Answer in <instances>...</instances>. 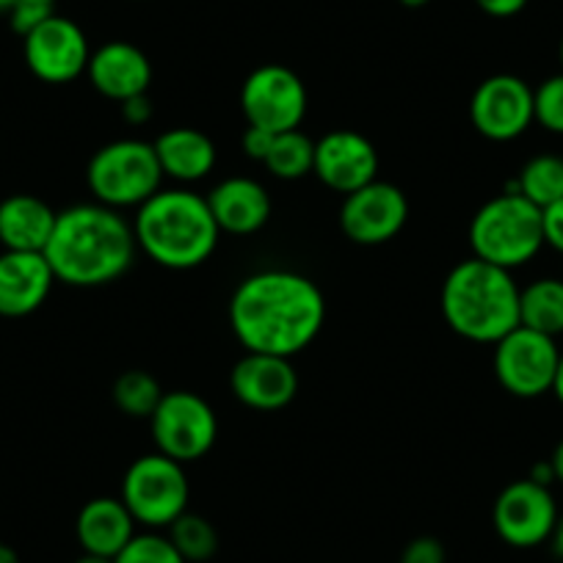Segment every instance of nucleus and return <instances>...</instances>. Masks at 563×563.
<instances>
[{
  "instance_id": "nucleus-7",
  "label": "nucleus",
  "mask_w": 563,
  "mask_h": 563,
  "mask_svg": "<svg viewBox=\"0 0 563 563\" xmlns=\"http://www.w3.org/2000/svg\"><path fill=\"white\" fill-rule=\"evenodd\" d=\"M119 497L133 514L135 525L161 530L188 511L191 486L180 462L164 453H147L128 467Z\"/></svg>"
},
{
  "instance_id": "nucleus-23",
  "label": "nucleus",
  "mask_w": 563,
  "mask_h": 563,
  "mask_svg": "<svg viewBox=\"0 0 563 563\" xmlns=\"http://www.w3.org/2000/svg\"><path fill=\"white\" fill-rule=\"evenodd\" d=\"M519 327L558 338L563 334V279L541 276L519 290Z\"/></svg>"
},
{
  "instance_id": "nucleus-1",
  "label": "nucleus",
  "mask_w": 563,
  "mask_h": 563,
  "mask_svg": "<svg viewBox=\"0 0 563 563\" xmlns=\"http://www.w3.org/2000/svg\"><path fill=\"white\" fill-rule=\"evenodd\" d=\"M323 323V290L296 271H257L238 285L230 299L232 334L252 354L294 360L316 343Z\"/></svg>"
},
{
  "instance_id": "nucleus-35",
  "label": "nucleus",
  "mask_w": 563,
  "mask_h": 563,
  "mask_svg": "<svg viewBox=\"0 0 563 563\" xmlns=\"http://www.w3.org/2000/svg\"><path fill=\"white\" fill-rule=\"evenodd\" d=\"M481 12H486L489 18H514V14L522 12L528 7V0H475Z\"/></svg>"
},
{
  "instance_id": "nucleus-25",
  "label": "nucleus",
  "mask_w": 563,
  "mask_h": 563,
  "mask_svg": "<svg viewBox=\"0 0 563 563\" xmlns=\"http://www.w3.org/2000/svg\"><path fill=\"white\" fill-rule=\"evenodd\" d=\"M511 191L522 194L536 208H550L563 199V158L561 155H536L519 169Z\"/></svg>"
},
{
  "instance_id": "nucleus-14",
  "label": "nucleus",
  "mask_w": 563,
  "mask_h": 563,
  "mask_svg": "<svg viewBox=\"0 0 563 563\" xmlns=\"http://www.w3.org/2000/svg\"><path fill=\"white\" fill-rule=\"evenodd\" d=\"M470 122L489 141L519 139L536 122L533 89L517 75H492L473 91Z\"/></svg>"
},
{
  "instance_id": "nucleus-5",
  "label": "nucleus",
  "mask_w": 563,
  "mask_h": 563,
  "mask_svg": "<svg viewBox=\"0 0 563 563\" xmlns=\"http://www.w3.org/2000/svg\"><path fill=\"white\" fill-rule=\"evenodd\" d=\"M544 246L541 208L517 191H503L500 197L481 205L470 221V249L473 257L484 263L514 271L530 263Z\"/></svg>"
},
{
  "instance_id": "nucleus-38",
  "label": "nucleus",
  "mask_w": 563,
  "mask_h": 563,
  "mask_svg": "<svg viewBox=\"0 0 563 563\" xmlns=\"http://www.w3.org/2000/svg\"><path fill=\"white\" fill-rule=\"evenodd\" d=\"M552 395L563 404V351H561V362H558V373H555V384H552Z\"/></svg>"
},
{
  "instance_id": "nucleus-24",
  "label": "nucleus",
  "mask_w": 563,
  "mask_h": 563,
  "mask_svg": "<svg viewBox=\"0 0 563 563\" xmlns=\"http://www.w3.org/2000/svg\"><path fill=\"white\" fill-rule=\"evenodd\" d=\"M265 169L279 180H301L312 175L316 164V141L305 135L301 130H285L274 135L268 155H265Z\"/></svg>"
},
{
  "instance_id": "nucleus-13",
  "label": "nucleus",
  "mask_w": 563,
  "mask_h": 563,
  "mask_svg": "<svg viewBox=\"0 0 563 563\" xmlns=\"http://www.w3.org/2000/svg\"><path fill=\"white\" fill-rule=\"evenodd\" d=\"M409 219L406 194L393 183L373 180L349 194L340 208V230L360 246H382L393 241Z\"/></svg>"
},
{
  "instance_id": "nucleus-19",
  "label": "nucleus",
  "mask_w": 563,
  "mask_h": 563,
  "mask_svg": "<svg viewBox=\"0 0 563 563\" xmlns=\"http://www.w3.org/2000/svg\"><path fill=\"white\" fill-rule=\"evenodd\" d=\"M205 199L219 230L230 235H254L271 219L268 191L252 177H227Z\"/></svg>"
},
{
  "instance_id": "nucleus-26",
  "label": "nucleus",
  "mask_w": 563,
  "mask_h": 563,
  "mask_svg": "<svg viewBox=\"0 0 563 563\" xmlns=\"http://www.w3.org/2000/svg\"><path fill=\"white\" fill-rule=\"evenodd\" d=\"M166 530H169L166 536L175 544V550L186 558V563H208L219 552V533H216L213 522L205 519L202 514H180Z\"/></svg>"
},
{
  "instance_id": "nucleus-29",
  "label": "nucleus",
  "mask_w": 563,
  "mask_h": 563,
  "mask_svg": "<svg viewBox=\"0 0 563 563\" xmlns=\"http://www.w3.org/2000/svg\"><path fill=\"white\" fill-rule=\"evenodd\" d=\"M533 117L544 130L563 135V73L533 89Z\"/></svg>"
},
{
  "instance_id": "nucleus-44",
  "label": "nucleus",
  "mask_w": 563,
  "mask_h": 563,
  "mask_svg": "<svg viewBox=\"0 0 563 563\" xmlns=\"http://www.w3.org/2000/svg\"><path fill=\"white\" fill-rule=\"evenodd\" d=\"M558 58H561V67H563V40H561V47H558Z\"/></svg>"
},
{
  "instance_id": "nucleus-11",
  "label": "nucleus",
  "mask_w": 563,
  "mask_h": 563,
  "mask_svg": "<svg viewBox=\"0 0 563 563\" xmlns=\"http://www.w3.org/2000/svg\"><path fill=\"white\" fill-rule=\"evenodd\" d=\"M558 506L550 486L522 478L508 484L492 508L495 533L517 550L547 544L558 522Z\"/></svg>"
},
{
  "instance_id": "nucleus-3",
  "label": "nucleus",
  "mask_w": 563,
  "mask_h": 563,
  "mask_svg": "<svg viewBox=\"0 0 563 563\" xmlns=\"http://www.w3.org/2000/svg\"><path fill=\"white\" fill-rule=\"evenodd\" d=\"M135 243L153 263L169 271H191L208 263L221 230L208 199L188 188H161L135 210Z\"/></svg>"
},
{
  "instance_id": "nucleus-16",
  "label": "nucleus",
  "mask_w": 563,
  "mask_h": 563,
  "mask_svg": "<svg viewBox=\"0 0 563 563\" xmlns=\"http://www.w3.org/2000/svg\"><path fill=\"white\" fill-rule=\"evenodd\" d=\"M230 389L254 411H279L299 393V373L288 356L246 354L232 365Z\"/></svg>"
},
{
  "instance_id": "nucleus-9",
  "label": "nucleus",
  "mask_w": 563,
  "mask_h": 563,
  "mask_svg": "<svg viewBox=\"0 0 563 563\" xmlns=\"http://www.w3.org/2000/svg\"><path fill=\"white\" fill-rule=\"evenodd\" d=\"M558 362H561V351H558L555 338H547L528 327H517L506 338L497 340L495 356H492L500 387L514 398L525 400L552 393Z\"/></svg>"
},
{
  "instance_id": "nucleus-37",
  "label": "nucleus",
  "mask_w": 563,
  "mask_h": 563,
  "mask_svg": "<svg viewBox=\"0 0 563 563\" xmlns=\"http://www.w3.org/2000/svg\"><path fill=\"white\" fill-rule=\"evenodd\" d=\"M550 464H552V473H555V481H561L563 484V440L558 442L555 451H552Z\"/></svg>"
},
{
  "instance_id": "nucleus-31",
  "label": "nucleus",
  "mask_w": 563,
  "mask_h": 563,
  "mask_svg": "<svg viewBox=\"0 0 563 563\" xmlns=\"http://www.w3.org/2000/svg\"><path fill=\"white\" fill-rule=\"evenodd\" d=\"M53 14L56 12L47 7H34V3H14L12 12H9V23H12V29L25 40L31 31L40 29L47 18H53Z\"/></svg>"
},
{
  "instance_id": "nucleus-30",
  "label": "nucleus",
  "mask_w": 563,
  "mask_h": 563,
  "mask_svg": "<svg viewBox=\"0 0 563 563\" xmlns=\"http://www.w3.org/2000/svg\"><path fill=\"white\" fill-rule=\"evenodd\" d=\"M445 547L434 536H417L400 552V563H445Z\"/></svg>"
},
{
  "instance_id": "nucleus-42",
  "label": "nucleus",
  "mask_w": 563,
  "mask_h": 563,
  "mask_svg": "<svg viewBox=\"0 0 563 563\" xmlns=\"http://www.w3.org/2000/svg\"><path fill=\"white\" fill-rule=\"evenodd\" d=\"M18 3H34V7H47V9L56 7V0H18Z\"/></svg>"
},
{
  "instance_id": "nucleus-6",
  "label": "nucleus",
  "mask_w": 563,
  "mask_h": 563,
  "mask_svg": "<svg viewBox=\"0 0 563 563\" xmlns=\"http://www.w3.org/2000/svg\"><path fill=\"white\" fill-rule=\"evenodd\" d=\"M158 155L150 141L119 139L97 150L86 169V183L95 202L106 208H141L153 194L161 191Z\"/></svg>"
},
{
  "instance_id": "nucleus-45",
  "label": "nucleus",
  "mask_w": 563,
  "mask_h": 563,
  "mask_svg": "<svg viewBox=\"0 0 563 563\" xmlns=\"http://www.w3.org/2000/svg\"><path fill=\"white\" fill-rule=\"evenodd\" d=\"M558 563H563V561H558Z\"/></svg>"
},
{
  "instance_id": "nucleus-40",
  "label": "nucleus",
  "mask_w": 563,
  "mask_h": 563,
  "mask_svg": "<svg viewBox=\"0 0 563 563\" xmlns=\"http://www.w3.org/2000/svg\"><path fill=\"white\" fill-rule=\"evenodd\" d=\"M75 563H113V558H106V555H91V552H84V555L78 558Z\"/></svg>"
},
{
  "instance_id": "nucleus-10",
  "label": "nucleus",
  "mask_w": 563,
  "mask_h": 563,
  "mask_svg": "<svg viewBox=\"0 0 563 563\" xmlns=\"http://www.w3.org/2000/svg\"><path fill=\"white\" fill-rule=\"evenodd\" d=\"M241 108L252 128L271 133L299 130L307 117V86L294 69L263 64L243 80Z\"/></svg>"
},
{
  "instance_id": "nucleus-12",
  "label": "nucleus",
  "mask_w": 563,
  "mask_h": 563,
  "mask_svg": "<svg viewBox=\"0 0 563 563\" xmlns=\"http://www.w3.org/2000/svg\"><path fill=\"white\" fill-rule=\"evenodd\" d=\"M25 64L40 80L53 86L73 84L86 73L91 58L84 29L69 18L53 14L23 40Z\"/></svg>"
},
{
  "instance_id": "nucleus-17",
  "label": "nucleus",
  "mask_w": 563,
  "mask_h": 563,
  "mask_svg": "<svg viewBox=\"0 0 563 563\" xmlns=\"http://www.w3.org/2000/svg\"><path fill=\"white\" fill-rule=\"evenodd\" d=\"M51 263L42 252L0 254V318H25L40 310L53 290Z\"/></svg>"
},
{
  "instance_id": "nucleus-33",
  "label": "nucleus",
  "mask_w": 563,
  "mask_h": 563,
  "mask_svg": "<svg viewBox=\"0 0 563 563\" xmlns=\"http://www.w3.org/2000/svg\"><path fill=\"white\" fill-rule=\"evenodd\" d=\"M274 135L276 133H271V130L252 128V124H249L246 133H243V141H241L243 153H246L252 161H260V164H263L265 155H268V150H271V144H274Z\"/></svg>"
},
{
  "instance_id": "nucleus-41",
  "label": "nucleus",
  "mask_w": 563,
  "mask_h": 563,
  "mask_svg": "<svg viewBox=\"0 0 563 563\" xmlns=\"http://www.w3.org/2000/svg\"><path fill=\"white\" fill-rule=\"evenodd\" d=\"M406 9H420V7H429L431 0H400Z\"/></svg>"
},
{
  "instance_id": "nucleus-8",
  "label": "nucleus",
  "mask_w": 563,
  "mask_h": 563,
  "mask_svg": "<svg viewBox=\"0 0 563 563\" xmlns=\"http://www.w3.org/2000/svg\"><path fill=\"white\" fill-rule=\"evenodd\" d=\"M150 429L158 453L188 464L208 456L219 437V420L213 406L202 395L175 389L164 393L158 409L150 417Z\"/></svg>"
},
{
  "instance_id": "nucleus-18",
  "label": "nucleus",
  "mask_w": 563,
  "mask_h": 563,
  "mask_svg": "<svg viewBox=\"0 0 563 563\" xmlns=\"http://www.w3.org/2000/svg\"><path fill=\"white\" fill-rule=\"evenodd\" d=\"M86 75L102 97L124 102L130 97L147 95L153 84V64L147 53L130 42H108L91 53Z\"/></svg>"
},
{
  "instance_id": "nucleus-43",
  "label": "nucleus",
  "mask_w": 563,
  "mask_h": 563,
  "mask_svg": "<svg viewBox=\"0 0 563 563\" xmlns=\"http://www.w3.org/2000/svg\"><path fill=\"white\" fill-rule=\"evenodd\" d=\"M18 3V0H0V12H12V7Z\"/></svg>"
},
{
  "instance_id": "nucleus-22",
  "label": "nucleus",
  "mask_w": 563,
  "mask_h": 563,
  "mask_svg": "<svg viewBox=\"0 0 563 563\" xmlns=\"http://www.w3.org/2000/svg\"><path fill=\"white\" fill-rule=\"evenodd\" d=\"M164 177L180 183H197L213 172L216 144L197 128H172L153 141Z\"/></svg>"
},
{
  "instance_id": "nucleus-28",
  "label": "nucleus",
  "mask_w": 563,
  "mask_h": 563,
  "mask_svg": "<svg viewBox=\"0 0 563 563\" xmlns=\"http://www.w3.org/2000/svg\"><path fill=\"white\" fill-rule=\"evenodd\" d=\"M113 563H186V558L175 550L169 536L164 533H135Z\"/></svg>"
},
{
  "instance_id": "nucleus-32",
  "label": "nucleus",
  "mask_w": 563,
  "mask_h": 563,
  "mask_svg": "<svg viewBox=\"0 0 563 563\" xmlns=\"http://www.w3.org/2000/svg\"><path fill=\"white\" fill-rule=\"evenodd\" d=\"M541 224H544V246L563 254V199L541 210Z\"/></svg>"
},
{
  "instance_id": "nucleus-20",
  "label": "nucleus",
  "mask_w": 563,
  "mask_h": 563,
  "mask_svg": "<svg viewBox=\"0 0 563 563\" xmlns=\"http://www.w3.org/2000/svg\"><path fill=\"white\" fill-rule=\"evenodd\" d=\"M75 536L84 552L117 558L135 536V519L122 497H95L80 508Z\"/></svg>"
},
{
  "instance_id": "nucleus-27",
  "label": "nucleus",
  "mask_w": 563,
  "mask_h": 563,
  "mask_svg": "<svg viewBox=\"0 0 563 563\" xmlns=\"http://www.w3.org/2000/svg\"><path fill=\"white\" fill-rule=\"evenodd\" d=\"M164 389H161L158 378L147 371H124L113 384V404L122 415L130 417H153L158 409Z\"/></svg>"
},
{
  "instance_id": "nucleus-15",
  "label": "nucleus",
  "mask_w": 563,
  "mask_h": 563,
  "mask_svg": "<svg viewBox=\"0 0 563 563\" xmlns=\"http://www.w3.org/2000/svg\"><path fill=\"white\" fill-rule=\"evenodd\" d=\"M312 175L327 188L349 197L378 180V153L367 135L356 130H332L316 141Z\"/></svg>"
},
{
  "instance_id": "nucleus-21",
  "label": "nucleus",
  "mask_w": 563,
  "mask_h": 563,
  "mask_svg": "<svg viewBox=\"0 0 563 563\" xmlns=\"http://www.w3.org/2000/svg\"><path fill=\"white\" fill-rule=\"evenodd\" d=\"M56 210L34 194H12L0 202V246L7 252H45Z\"/></svg>"
},
{
  "instance_id": "nucleus-4",
  "label": "nucleus",
  "mask_w": 563,
  "mask_h": 563,
  "mask_svg": "<svg viewBox=\"0 0 563 563\" xmlns=\"http://www.w3.org/2000/svg\"><path fill=\"white\" fill-rule=\"evenodd\" d=\"M519 290L511 271L462 260L442 285V316L459 338L495 345L519 327Z\"/></svg>"
},
{
  "instance_id": "nucleus-36",
  "label": "nucleus",
  "mask_w": 563,
  "mask_h": 563,
  "mask_svg": "<svg viewBox=\"0 0 563 563\" xmlns=\"http://www.w3.org/2000/svg\"><path fill=\"white\" fill-rule=\"evenodd\" d=\"M547 544H550L552 555H555L558 561H563V517H558V522H555V528H552Z\"/></svg>"
},
{
  "instance_id": "nucleus-2",
  "label": "nucleus",
  "mask_w": 563,
  "mask_h": 563,
  "mask_svg": "<svg viewBox=\"0 0 563 563\" xmlns=\"http://www.w3.org/2000/svg\"><path fill=\"white\" fill-rule=\"evenodd\" d=\"M139 243L133 224L119 210L100 202L73 205L56 216L45 246L56 282L69 288H102L124 276L133 265Z\"/></svg>"
},
{
  "instance_id": "nucleus-34",
  "label": "nucleus",
  "mask_w": 563,
  "mask_h": 563,
  "mask_svg": "<svg viewBox=\"0 0 563 563\" xmlns=\"http://www.w3.org/2000/svg\"><path fill=\"white\" fill-rule=\"evenodd\" d=\"M119 111H122V119L128 124H147L153 119V100L147 95H139V97H130V100L119 102Z\"/></svg>"
},
{
  "instance_id": "nucleus-39",
  "label": "nucleus",
  "mask_w": 563,
  "mask_h": 563,
  "mask_svg": "<svg viewBox=\"0 0 563 563\" xmlns=\"http://www.w3.org/2000/svg\"><path fill=\"white\" fill-rule=\"evenodd\" d=\"M0 563H20L18 552H14L9 544H3V541H0Z\"/></svg>"
}]
</instances>
